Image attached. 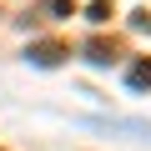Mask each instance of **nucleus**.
<instances>
[{"instance_id": "nucleus-1", "label": "nucleus", "mask_w": 151, "mask_h": 151, "mask_svg": "<svg viewBox=\"0 0 151 151\" xmlns=\"http://www.w3.org/2000/svg\"><path fill=\"white\" fill-rule=\"evenodd\" d=\"M126 81L141 91V86H151V60H141V65H131V76H126Z\"/></svg>"}]
</instances>
